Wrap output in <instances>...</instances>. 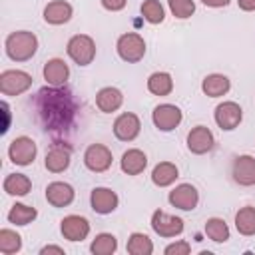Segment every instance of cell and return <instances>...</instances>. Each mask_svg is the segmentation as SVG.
I'll return each mask as SVG.
<instances>
[{"mask_svg": "<svg viewBox=\"0 0 255 255\" xmlns=\"http://www.w3.org/2000/svg\"><path fill=\"white\" fill-rule=\"evenodd\" d=\"M4 48H6V56L12 62H28L38 52V38L28 30H16L8 34Z\"/></svg>", "mask_w": 255, "mask_h": 255, "instance_id": "6da1fadb", "label": "cell"}, {"mask_svg": "<svg viewBox=\"0 0 255 255\" xmlns=\"http://www.w3.org/2000/svg\"><path fill=\"white\" fill-rule=\"evenodd\" d=\"M116 50H118V56L124 62L135 64L145 56V40L137 32H126V34H122L118 38Z\"/></svg>", "mask_w": 255, "mask_h": 255, "instance_id": "7a4b0ae2", "label": "cell"}, {"mask_svg": "<svg viewBox=\"0 0 255 255\" xmlns=\"http://www.w3.org/2000/svg\"><path fill=\"white\" fill-rule=\"evenodd\" d=\"M66 52L78 66H90L96 58V42L88 34H76L68 40Z\"/></svg>", "mask_w": 255, "mask_h": 255, "instance_id": "3957f363", "label": "cell"}, {"mask_svg": "<svg viewBox=\"0 0 255 255\" xmlns=\"http://www.w3.org/2000/svg\"><path fill=\"white\" fill-rule=\"evenodd\" d=\"M32 86V76L24 70H4L0 74V92L4 96H20Z\"/></svg>", "mask_w": 255, "mask_h": 255, "instance_id": "277c9868", "label": "cell"}, {"mask_svg": "<svg viewBox=\"0 0 255 255\" xmlns=\"http://www.w3.org/2000/svg\"><path fill=\"white\" fill-rule=\"evenodd\" d=\"M36 153H38L36 141L32 137H28V135H20V137H14L10 141L8 157L16 165H30V163H34Z\"/></svg>", "mask_w": 255, "mask_h": 255, "instance_id": "5b68a950", "label": "cell"}, {"mask_svg": "<svg viewBox=\"0 0 255 255\" xmlns=\"http://www.w3.org/2000/svg\"><path fill=\"white\" fill-rule=\"evenodd\" d=\"M114 155L104 143H90L84 151V165L94 173H104L112 167Z\"/></svg>", "mask_w": 255, "mask_h": 255, "instance_id": "8992f818", "label": "cell"}, {"mask_svg": "<svg viewBox=\"0 0 255 255\" xmlns=\"http://www.w3.org/2000/svg\"><path fill=\"white\" fill-rule=\"evenodd\" d=\"M183 120V114L173 104H159L151 112V122L159 131H171L175 129Z\"/></svg>", "mask_w": 255, "mask_h": 255, "instance_id": "52a82bcc", "label": "cell"}, {"mask_svg": "<svg viewBox=\"0 0 255 255\" xmlns=\"http://www.w3.org/2000/svg\"><path fill=\"white\" fill-rule=\"evenodd\" d=\"M151 229L159 235V237H177L183 233V219L169 215L161 209H155L151 215Z\"/></svg>", "mask_w": 255, "mask_h": 255, "instance_id": "ba28073f", "label": "cell"}, {"mask_svg": "<svg viewBox=\"0 0 255 255\" xmlns=\"http://www.w3.org/2000/svg\"><path fill=\"white\" fill-rule=\"evenodd\" d=\"M213 118H215V124L223 129V131H231L235 129L241 120H243V110L237 102H221L215 112H213Z\"/></svg>", "mask_w": 255, "mask_h": 255, "instance_id": "9c48e42d", "label": "cell"}, {"mask_svg": "<svg viewBox=\"0 0 255 255\" xmlns=\"http://www.w3.org/2000/svg\"><path fill=\"white\" fill-rule=\"evenodd\" d=\"M167 199L173 207H177L181 211H193L199 203V191L191 183H179L169 191Z\"/></svg>", "mask_w": 255, "mask_h": 255, "instance_id": "30bf717a", "label": "cell"}, {"mask_svg": "<svg viewBox=\"0 0 255 255\" xmlns=\"http://www.w3.org/2000/svg\"><path fill=\"white\" fill-rule=\"evenodd\" d=\"M139 129H141V122L131 112L120 114L116 118V122H114V135L120 141H133L139 135Z\"/></svg>", "mask_w": 255, "mask_h": 255, "instance_id": "8fae6325", "label": "cell"}, {"mask_svg": "<svg viewBox=\"0 0 255 255\" xmlns=\"http://www.w3.org/2000/svg\"><path fill=\"white\" fill-rule=\"evenodd\" d=\"M118 203H120V197L110 187H94L90 193V205L100 215H108V213L116 211Z\"/></svg>", "mask_w": 255, "mask_h": 255, "instance_id": "7c38bea8", "label": "cell"}, {"mask_svg": "<svg viewBox=\"0 0 255 255\" xmlns=\"http://www.w3.org/2000/svg\"><path fill=\"white\" fill-rule=\"evenodd\" d=\"M213 145H215V137H213L211 129L205 126H195L187 133V149L195 155H203V153L211 151Z\"/></svg>", "mask_w": 255, "mask_h": 255, "instance_id": "4fadbf2b", "label": "cell"}, {"mask_svg": "<svg viewBox=\"0 0 255 255\" xmlns=\"http://www.w3.org/2000/svg\"><path fill=\"white\" fill-rule=\"evenodd\" d=\"M60 231L68 241H84L90 235V221L82 215H66L60 221Z\"/></svg>", "mask_w": 255, "mask_h": 255, "instance_id": "5bb4252c", "label": "cell"}, {"mask_svg": "<svg viewBox=\"0 0 255 255\" xmlns=\"http://www.w3.org/2000/svg\"><path fill=\"white\" fill-rule=\"evenodd\" d=\"M231 175H233V181L243 187L255 185V157L253 155H237L231 165Z\"/></svg>", "mask_w": 255, "mask_h": 255, "instance_id": "9a60e30c", "label": "cell"}, {"mask_svg": "<svg viewBox=\"0 0 255 255\" xmlns=\"http://www.w3.org/2000/svg\"><path fill=\"white\" fill-rule=\"evenodd\" d=\"M70 161H72V151L68 145L64 143H56L52 145L48 151H46V157H44V165L48 171L52 173H62L70 167Z\"/></svg>", "mask_w": 255, "mask_h": 255, "instance_id": "2e32d148", "label": "cell"}, {"mask_svg": "<svg viewBox=\"0 0 255 255\" xmlns=\"http://www.w3.org/2000/svg\"><path fill=\"white\" fill-rule=\"evenodd\" d=\"M76 197V191L66 181H52L46 187V201L52 207H68Z\"/></svg>", "mask_w": 255, "mask_h": 255, "instance_id": "e0dca14e", "label": "cell"}, {"mask_svg": "<svg viewBox=\"0 0 255 255\" xmlns=\"http://www.w3.org/2000/svg\"><path fill=\"white\" fill-rule=\"evenodd\" d=\"M72 14H74V8L66 0H52L44 8V20L52 26H62V24L70 22Z\"/></svg>", "mask_w": 255, "mask_h": 255, "instance_id": "ac0fdd59", "label": "cell"}, {"mask_svg": "<svg viewBox=\"0 0 255 255\" xmlns=\"http://www.w3.org/2000/svg\"><path fill=\"white\" fill-rule=\"evenodd\" d=\"M42 74H44V80H46L52 88H60V86H64V84L68 82V78H70V68H68V64H66L64 60L52 58V60H48V62L44 64Z\"/></svg>", "mask_w": 255, "mask_h": 255, "instance_id": "d6986e66", "label": "cell"}, {"mask_svg": "<svg viewBox=\"0 0 255 255\" xmlns=\"http://www.w3.org/2000/svg\"><path fill=\"white\" fill-rule=\"evenodd\" d=\"M122 104H124V94L114 86H106L96 94V106L104 114L118 112L122 108Z\"/></svg>", "mask_w": 255, "mask_h": 255, "instance_id": "ffe728a7", "label": "cell"}, {"mask_svg": "<svg viewBox=\"0 0 255 255\" xmlns=\"http://www.w3.org/2000/svg\"><path fill=\"white\" fill-rule=\"evenodd\" d=\"M145 165H147V155L141 149H135V147L124 151V155L120 159V167L128 175H139L145 169Z\"/></svg>", "mask_w": 255, "mask_h": 255, "instance_id": "44dd1931", "label": "cell"}, {"mask_svg": "<svg viewBox=\"0 0 255 255\" xmlns=\"http://www.w3.org/2000/svg\"><path fill=\"white\" fill-rule=\"evenodd\" d=\"M201 90H203V94L209 96V98H221V96H225V94L231 90V82H229V78L223 76V74H209V76L203 78Z\"/></svg>", "mask_w": 255, "mask_h": 255, "instance_id": "7402d4cb", "label": "cell"}, {"mask_svg": "<svg viewBox=\"0 0 255 255\" xmlns=\"http://www.w3.org/2000/svg\"><path fill=\"white\" fill-rule=\"evenodd\" d=\"M179 177V169L175 163L171 161H159L153 169H151V181L157 187H167L171 183H175V179Z\"/></svg>", "mask_w": 255, "mask_h": 255, "instance_id": "603a6c76", "label": "cell"}, {"mask_svg": "<svg viewBox=\"0 0 255 255\" xmlns=\"http://www.w3.org/2000/svg\"><path fill=\"white\" fill-rule=\"evenodd\" d=\"M2 187H4V191H6L8 195L24 197V195L30 193V189H32V181H30V177L24 175V173H10V175H6Z\"/></svg>", "mask_w": 255, "mask_h": 255, "instance_id": "cb8c5ba5", "label": "cell"}, {"mask_svg": "<svg viewBox=\"0 0 255 255\" xmlns=\"http://www.w3.org/2000/svg\"><path fill=\"white\" fill-rule=\"evenodd\" d=\"M147 90L149 94L153 96H169L171 90H173V80L167 72H153L149 78H147Z\"/></svg>", "mask_w": 255, "mask_h": 255, "instance_id": "d4e9b609", "label": "cell"}, {"mask_svg": "<svg viewBox=\"0 0 255 255\" xmlns=\"http://www.w3.org/2000/svg\"><path fill=\"white\" fill-rule=\"evenodd\" d=\"M36 217H38L36 207L26 205V203H14V205L10 207V211H8V221H10L12 225H18V227L32 223Z\"/></svg>", "mask_w": 255, "mask_h": 255, "instance_id": "484cf974", "label": "cell"}, {"mask_svg": "<svg viewBox=\"0 0 255 255\" xmlns=\"http://www.w3.org/2000/svg\"><path fill=\"white\" fill-rule=\"evenodd\" d=\"M235 227L245 237L255 235V207H251V205L241 207L235 213Z\"/></svg>", "mask_w": 255, "mask_h": 255, "instance_id": "4316f807", "label": "cell"}, {"mask_svg": "<svg viewBox=\"0 0 255 255\" xmlns=\"http://www.w3.org/2000/svg\"><path fill=\"white\" fill-rule=\"evenodd\" d=\"M203 231L213 243H225L229 239V227L221 217H209L205 221Z\"/></svg>", "mask_w": 255, "mask_h": 255, "instance_id": "83f0119b", "label": "cell"}, {"mask_svg": "<svg viewBox=\"0 0 255 255\" xmlns=\"http://www.w3.org/2000/svg\"><path fill=\"white\" fill-rule=\"evenodd\" d=\"M129 255H151L153 253V241L145 233H131L126 245Z\"/></svg>", "mask_w": 255, "mask_h": 255, "instance_id": "f1b7e54d", "label": "cell"}, {"mask_svg": "<svg viewBox=\"0 0 255 255\" xmlns=\"http://www.w3.org/2000/svg\"><path fill=\"white\" fill-rule=\"evenodd\" d=\"M118 249V239L112 233H98L96 239L90 245V251L94 255H112Z\"/></svg>", "mask_w": 255, "mask_h": 255, "instance_id": "f546056e", "label": "cell"}, {"mask_svg": "<svg viewBox=\"0 0 255 255\" xmlns=\"http://www.w3.org/2000/svg\"><path fill=\"white\" fill-rule=\"evenodd\" d=\"M139 10H141L143 20L149 22V24H161L163 18H165V10H163L159 0H143Z\"/></svg>", "mask_w": 255, "mask_h": 255, "instance_id": "4dcf8cb0", "label": "cell"}, {"mask_svg": "<svg viewBox=\"0 0 255 255\" xmlns=\"http://www.w3.org/2000/svg\"><path fill=\"white\" fill-rule=\"evenodd\" d=\"M22 249V237L14 229H0V253L12 255Z\"/></svg>", "mask_w": 255, "mask_h": 255, "instance_id": "1f68e13d", "label": "cell"}, {"mask_svg": "<svg viewBox=\"0 0 255 255\" xmlns=\"http://www.w3.org/2000/svg\"><path fill=\"white\" fill-rule=\"evenodd\" d=\"M167 4H169L171 14L179 20H187L195 12V2L193 0H167Z\"/></svg>", "mask_w": 255, "mask_h": 255, "instance_id": "d6a6232c", "label": "cell"}, {"mask_svg": "<svg viewBox=\"0 0 255 255\" xmlns=\"http://www.w3.org/2000/svg\"><path fill=\"white\" fill-rule=\"evenodd\" d=\"M189 251H191V245L187 241H183V239H179V241H175V243L165 247V255H187Z\"/></svg>", "mask_w": 255, "mask_h": 255, "instance_id": "836d02e7", "label": "cell"}, {"mask_svg": "<svg viewBox=\"0 0 255 255\" xmlns=\"http://www.w3.org/2000/svg\"><path fill=\"white\" fill-rule=\"evenodd\" d=\"M100 2H102V6H104L106 10H110V12H120V10H124L126 4H128V0H100Z\"/></svg>", "mask_w": 255, "mask_h": 255, "instance_id": "e575fe53", "label": "cell"}, {"mask_svg": "<svg viewBox=\"0 0 255 255\" xmlns=\"http://www.w3.org/2000/svg\"><path fill=\"white\" fill-rule=\"evenodd\" d=\"M50 253H56V255H64V249L58 247V245H46L40 249V255H50Z\"/></svg>", "mask_w": 255, "mask_h": 255, "instance_id": "d590c367", "label": "cell"}, {"mask_svg": "<svg viewBox=\"0 0 255 255\" xmlns=\"http://www.w3.org/2000/svg\"><path fill=\"white\" fill-rule=\"evenodd\" d=\"M237 6L243 12H255V0H237Z\"/></svg>", "mask_w": 255, "mask_h": 255, "instance_id": "8d00e7d4", "label": "cell"}, {"mask_svg": "<svg viewBox=\"0 0 255 255\" xmlns=\"http://www.w3.org/2000/svg\"><path fill=\"white\" fill-rule=\"evenodd\" d=\"M205 6H209V8H223V6H227L229 4V0H201Z\"/></svg>", "mask_w": 255, "mask_h": 255, "instance_id": "74e56055", "label": "cell"}, {"mask_svg": "<svg viewBox=\"0 0 255 255\" xmlns=\"http://www.w3.org/2000/svg\"><path fill=\"white\" fill-rule=\"evenodd\" d=\"M0 108H2V112H4V118H6V124H4V128H2V133H6V131H8V120H10L8 104H6V102H2V104H0Z\"/></svg>", "mask_w": 255, "mask_h": 255, "instance_id": "f35d334b", "label": "cell"}]
</instances>
